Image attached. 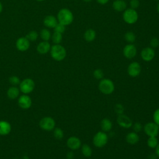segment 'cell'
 Returning <instances> with one entry per match:
<instances>
[{
	"instance_id": "1",
	"label": "cell",
	"mask_w": 159,
	"mask_h": 159,
	"mask_svg": "<svg viewBox=\"0 0 159 159\" xmlns=\"http://www.w3.org/2000/svg\"><path fill=\"white\" fill-rule=\"evenodd\" d=\"M58 22L65 26L70 25L73 20V15L72 12L67 9H61L57 14Z\"/></svg>"
},
{
	"instance_id": "2",
	"label": "cell",
	"mask_w": 159,
	"mask_h": 159,
	"mask_svg": "<svg viewBox=\"0 0 159 159\" xmlns=\"http://www.w3.org/2000/svg\"><path fill=\"white\" fill-rule=\"evenodd\" d=\"M50 52L52 58L58 61L64 60L66 55V49L60 44H55L52 46Z\"/></svg>"
},
{
	"instance_id": "3",
	"label": "cell",
	"mask_w": 159,
	"mask_h": 159,
	"mask_svg": "<svg viewBox=\"0 0 159 159\" xmlns=\"http://www.w3.org/2000/svg\"><path fill=\"white\" fill-rule=\"evenodd\" d=\"M99 89L104 94H111L114 91V84L112 80L107 78H102L99 83Z\"/></svg>"
},
{
	"instance_id": "4",
	"label": "cell",
	"mask_w": 159,
	"mask_h": 159,
	"mask_svg": "<svg viewBox=\"0 0 159 159\" xmlns=\"http://www.w3.org/2000/svg\"><path fill=\"white\" fill-rule=\"evenodd\" d=\"M108 141V136L105 132L99 131L93 137V143L98 148L104 147Z\"/></svg>"
},
{
	"instance_id": "5",
	"label": "cell",
	"mask_w": 159,
	"mask_h": 159,
	"mask_svg": "<svg viewBox=\"0 0 159 159\" xmlns=\"http://www.w3.org/2000/svg\"><path fill=\"white\" fill-rule=\"evenodd\" d=\"M35 88V83L30 78H25L20 81L19 84V89L24 94L32 93Z\"/></svg>"
},
{
	"instance_id": "6",
	"label": "cell",
	"mask_w": 159,
	"mask_h": 159,
	"mask_svg": "<svg viewBox=\"0 0 159 159\" xmlns=\"http://www.w3.org/2000/svg\"><path fill=\"white\" fill-rule=\"evenodd\" d=\"M123 19L127 24H134L138 19V13L134 9H127L123 13Z\"/></svg>"
},
{
	"instance_id": "7",
	"label": "cell",
	"mask_w": 159,
	"mask_h": 159,
	"mask_svg": "<svg viewBox=\"0 0 159 159\" xmlns=\"http://www.w3.org/2000/svg\"><path fill=\"white\" fill-rule=\"evenodd\" d=\"M143 131L148 137H157L159 133V125L154 122H149L143 126Z\"/></svg>"
},
{
	"instance_id": "8",
	"label": "cell",
	"mask_w": 159,
	"mask_h": 159,
	"mask_svg": "<svg viewBox=\"0 0 159 159\" xmlns=\"http://www.w3.org/2000/svg\"><path fill=\"white\" fill-rule=\"evenodd\" d=\"M41 129L46 131H51L55 129V121L51 117H44L39 122Z\"/></svg>"
},
{
	"instance_id": "9",
	"label": "cell",
	"mask_w": 159,
	"mask_h": 159,
	"mask_svg": "<svg viewBox=\"0 0 159 159\" xmlns=\"http://www.w3.org/2000/svg\"><path fill=\"white\" fill-rule=\"evenodd\" d=\"M140 72H141V66L138 62L137 61L132 62L128 66L127 73L132 78L137 77L140 74Z\"/></svg>"
},
{
	"instance_id": "10",
	"label": "cell",
	"mask_w": 159,
	"mask_h": 159,
	"mask_svg": "<svg viewBox=\"0 0 159 159\" xmlns=\"http://www.w3.org/2000/svg\"><path fill=\"white\" fill-rule=\"evenodd\" d=\"M30 41L25 37H21L17 39L16 47L19 51L25 52L30 48Z\"/></svg>"
},
{
	"instance_id": "11",
	"label": "cell",
	"mask_w": 159,
	"mask_h": 159,
	"mask_svg": "<svg viewBox=\"0 0 159 159\" xmlns=\"http://www.w3.org/2000/svg\"><path fill=\"white\" fill-rule=\"evenodd\" d=\"M117 124L124 129H129L132 125V120L127 116L121 114H119L117 117Z\"/></svg>"
},
{
	"instance_id": "12",
	"label": "cell",
	"mask_w": 159,
	"mask_h": 159,
	"mask_svg": "<svg viewBox=\"0 0 159 159\" xmlns=\"http://www.w3.org/2000/svg\"><path fill=\"white\" fill-rule=\"evenodd\" d=\"M155 50L152 47H145L144 48L140 53L141 57L143 60L145 61H150L153 59L155 57Z\"/></svg>"
},
{
	"instance_id": "13",
	"label": "cell",
	"mask_w": 159,
	"mask_h": 159,
	"mask_svg": "<svg viewBox=\"0 0 159 159\" xmlns=\"http://www.w3.org/2000/svg\"><path fill=\"white\" fill-rule=\"evenodd\" d=\"M66 145L70 149L75 150L81 147V142L80 139L77 137L71 136L66 141Z\"/></svg>"
},
{
	"instance_id": "14",
	"label": "cell",
	"mask_w": 159,
	"mask_h": 159,
	"mask_svg": "<svg viewBox=\"0 0 159 159\" xmlns=\"http://www.w3.org/2000/svg\"><path fill=\"white\" fill-rule=\"evenodd\" d=\"M123 54L127 58H133L137 54V48L133 44L126 45L123 49Z\"/></svg>"
},
{
	"instance_id": "15",
	"label": "cell",
	"mask_w": 159,
	"mask_h": 159,
	"mask_svg": "<svg viewBox=\"0 0 159 159\" xmlns=\"http://www.w3.org/2000/svg\"><path fill=\"white\" fill-rule=\"evenodd\" d=\"M18 104L20 107L24 109H27L30 107L32 105V99L27 94L20 96L18 99Z\"/></svg>"
},
{
	"instance_id": "16",
	"label": "cell",
	"mask_w": 159,
	"mask_h": 159,
	"mask_svg": "<svg viewBox=\"0 0 159 159\" xmlns=\"http://www.w3.org/2000/svg\"><path fill=\"white\" fill-rule=\"evenodd\" d=\"M51 45L48 41H42L37 46V51L39 53L44 55L50 52Z\"/></svg>"
},
{
	"instance_id": "17",
	"label": "cell",
	"mask_w": 159,
	"mask_h": 159,
	"mask_svg": "<svg viewBox=\"0 0 159 159\" xmlns=\"http://www.w3.org/2000/svg\"><path fill=\"white\" fill-rule=\"evenodd\" d=\"M57 18H56L53 15H48L43 20V25L48 28H54L56 25L58 24Z\"/></svg>"
},
{
	"instance_id": "18",
	"label": "cell",
	"mask_w": 159,
	"mask_h": 159,
	"mask_svg": "<svg viewBox=\"0 0 159 159\" xmlns=\"http://www.w3.org/2000/svg\"><path fill=\"white\" fill-rule=\"evenodd\" d=\"M11 131V124L6 120H0V135H6Z\"/></svg>"
},
{
	"instance_id": "19",
	"label": "cell",
	"mask_w": 159,
	"mask_h": 159,
	"mask_svg": "<svg viewBox=\"0 0 159 159\" xmlns=\"http://www.w3.org/2000/svg\"><path fill=\"white\" fill-rule=\"evenodd\" d=\"M126 142L131 145L136 144L139 141V136L137 133L135 132H131L127 134L125 136Z\"/></svg>"
},
{
	"instance_id": "20",
	"label": "cell",
	"mask_w": 159,
	"mask_h": 159,
	"mask_svg": "<svg viewBox=\"0 0 159 159\" xmlns=\"http://www.w3.org/2000/svg\"><path fill=\"white\" fill-rule=\"evenodd\" d=\"M127 4L124 0H115L112 3L113 9L118 12H122L126 9Z\"/></svg>"
},
{
	"instance_id": "21",
	"label": "cell",
	"mask_w": 159,
	"mask_h": 159,
	"mask_svg": "<svg viewBox=\"0 0 159 159\" xmlns=\"http://www.w3.org/2000/svg\"><path fill=\"white\" fill-rule=\"evenodd\" d=\"M100 127L103 132H109L112 127V122L107 118H104L100 122Z\"/></svg>"
},
{
	"instance_id": "22",
	"label": "cell",
	"mask_w": 159,
	"mask_h": 159,
	"mask_svg": "<svg viewBox=\"0 0 159 159\" xmlns=\"http://www.w3.org/2000/svg\"><path fill=\"white\" fill-rule=\"evenodd\" d=\"M19 93L20 89L18 88L13 86L8 89L7 91V95L9 99H16L19 96Z\"/></svg>"
},
{
	"instance_id": "23",
	"label": "cell",
	"mask_w": 159,
	"mask_h": 159,
	"mask_svg": "<svg viewBox=\"0 0 159 159\" xmlns=\"http://www.w3.org/2000/svg\"><path fill=\"white\" fill-rule=\"evenodd\" d=\"M96 36V32L92 29H89L86 30L84 34V38L87 42L93 41L95 39Z\"/></svg>"
},
{
	"instance_id": "24",
	"label": "cell",
	"mask_w": 159,
	"mask_h": 159,
	"mask_svg": "<svg viewBox=\"0 0 159 159\" xmlns=\"http://www.w3.org/2000/svg\"><path fill=\"white\" fill-rule=\"evenodd\" d=\"M40 36L43 41H48L52 37L50 31L48 29H43L41 30Z\"/></svg>"
},
{
	"instance_id": "25",
	"label": "cell",
	"mask_w": 159,
	"mask_h": 159,
	"mask_svg": "<svg viewBox=\"0 0 159 159\" xmlns=\"http://www.w3.org/2000/svg\"><path fill=\"white\" fill-rule=\"evenodd\" d=\"M81 153L85 157H90L93 151L91 147L88 144H83L81 146Z\"/></svg>"
},
{
	"instance_id": "26",
	"label": "cell",
	"mask_w": 159,
	"mask_h": 159,
	"mask_svg": "<svg viewBox=\"0 0 159 159\" xmlns=\"http://www.w3.org/2000/svg\"><path fill=\"white\" fill-rule=\"evenodd\" d=\"M147 143L149 148H155L158 143V139L156 137H149L147 140Z\"/></svg>"
},
{
	"instance_id": "27",
	"label": "cell",
	"mask_w": 159,
	"mask_h": 159,
	"mask_svg": "<svg viewBox=\"0 0 159 159\" xmlns=\"http://www.w3.org/2000/svg\"><path fill=\"white\" fill-rule=\"evenodd\" d=\"M62 38H63L62 34H60L57 32H54V33L52 35V37H51L52 42L55 44H60L62 41Z\"/></svg>"
},
{
	"instance_id": "28",
	"label": "cell",
	"mask_w": 159,
	"mask_h": 159,
	"mask_svg": "<svg viewBox=\"0 0 159 159\" xmlns=\"http://www.w3.org/2000/svg\"><path fill=\"white\" fill-rule=\"evenodd\" d=\"M25 37L30 41V42H34L36 41L39 37V34L35 30H31L27 33Z\"/></svg>"
},
{
	"instance_id": "29",
	"label": "cell",
	"mask_w": 159,
	"mask_h": 159,
	"mask_svg": "<svg viewBox=\"0 0 159 159\" xmlns=\"http://www.w3.org/2000/svg\"><path fill=\"white\" fill-rule=\"evenodd\" d=\"M124 38L125 40L129 43H133L135 41V35L132 32H127L124 35Z\"/></svg>"
},
{
	"instance_id": "30",
	"label": "cell",
	"mask_w": 159,
	"mask_h": 159,
	"mask_svg": "<svg viewBox=\"0 0 159 159\" xmlns=\"http://www.w3.org/2000/svg\"><path fill=\"white\" fill-rule=\"evenodd\" d=\"M53 135H54L55 138L58 140H60V139H63V137L64 136V133H63V130L58 127L55 128L54 130H53Z\"/></svg>"
},
{
	"instance_id": "31",
	"label": "cell",
	"mask_w": 159,
	"mask_h": 159,
	"mask_svg": "<svg viewBox=\"0 0 159 159\" xmlns=\"http://www.w3.org/2000/svg\"><path fill=\"white\" fill-rule=\"evenodd\" d=\"M93 76L97 80H101L103 78L104 73H103V71H102V70L96 69L93 72Z\"/></svg>"
},
{
	"instance_id": "32",
	"label": "cell",
	"mask_w": 159,
	"mask_h": 159,
	"mask_svg": "<svg viewBox=\"0 0 159 159\" xmlns=\"http://www.w3.org/2000/svg\"><path fill=\"white\" fill-rule=\"evenodd\" d=\"M53 29H54V32L63 34L65 31V25L58 22V24L56 25V26Z\"/></svg>"
},
{
	"instance_id": "33",
	"label": "cell",
	"mask_w": 159,
	"mask_h": 159,
	"mask_svg": "<svg viewBox=\"0 0 159 159\" xmlns=\"http://www.w3.org/2000/svg\"><path fill=\"white\" fill-rule=\"evenodd\" d=\"M9 83L11 84L14 85V86L19 84L20 83V79L17 76H11L9 78Z\"/></svg>"
},
{
	"instance_id": "34",
	"label": "cell",
	"mask_w": 159,
	"mask_h": 159,
	"mask_svg": "<svg viewBox=\"0 0 159 159\" xmlns=\"http://www.w3.org/2000/svg\"><path fill=\"white\" fill-rule=\"evenodd\" d=\"M114 111L117 114H118V115L123 114V112L124 111V106L121 104H117L115 105Z\"/></svg>"
},
{
	"instance_id": "35",
	"label": "cell",
	"mask_w": 159,
	"mask_h": 159,
	"mask_svg": "<svg viewBox=\"0 0 159 159\" xmlns=\"http://www.w3.org/2000/svg\"><path fill=\"white\" fill-rule=\"evenodd\" d=\"M153 122L159 125V108L154 111L153 114Z\"/></svg>"
},
{
	"instance_id": "36",
	"label": "cell",
	"mask_w": 159,
	"mask_h": 159,
	"mask_svg": "<svg viewBox=\"0 0 159 159\" xmlns=\"http://www.w3.org/2000/svg\"><path fill=\"white\" fill-rule=\"evenodd\" d=\"M142 125L140 123V122H135L134 125H133V129L134 131L136 133L140 132L141 131V130L142 129Z\"/></svg>"
},
{
	"instance_id": "37",
	"label": "cell",
	"mask_w": 159,
	"mask_h": 159,
	"mask_svg": "<svg viewBox=\"0 0 159 159\" xmlns=\"http://www.w3.org/2000/svg\"><path fill=\"white\" fill-rule=\"evenodd\" d=\"M150 45L152 48H156L159 45V40L157 38H153L150 42Z\"/></svg>"
},
{
	"instance_id": "38",
	"label": "cell",
	"mask_w": 159,
	"mask_h": 159,
	"mask_svg": "<svg viewBox=\"0 0 159 159\" xmlns=\"http://www.w3.org/2000/svg\"><path fill=\"white\" fill-rule=\"evenodd\" d=\"M140 2L139 0H130V8L135 9L136 8H137L139 6Z\"/></svg>"
},
{
	"instance_id": "39",
	"label": "cell",
	"mask_w": 159,
	"mask_h": 159,
	"mask_svg": "<svg viewBox=\"0 0 159 159\" xmlns=\"http://www.w3.org/2000/svg\"><path fill=\"white\" fill-rule=\"evenodd\" d=\"M155 155L157 157L159 158V143H158L157 147L155 148Z\"/></svg>"
},
{
	"instance_id": "40",
	"label": "cell",
	"mask_w": 159,
	"mask_h": 159,
	"mask_svg": "<svg viewBox=\"0 0 159 159\" xmlns=\"http://www.w3.org/2000/svg\"><path fill=\"white\" fill-rule=\"evenodd\" d=\"M98 1V3L102 4V5H104V4H106L107 2H108L109 0H96Z\"/></svg>"
},
{
	"instance_id": "41",
	"label": "cell",
	"mask_w": 159,
	"mask_h": 159,
	"mask_svg": "<svg viewBox=\"0 0 159 159\" xmlns=\"http://www.w3.org/2000/svg\"><path fill=\"white\" fill-rule=\"evenodd\" d=\"M73 153L72 152H70L67 153V157H68V159H71L73 158Z\"/></svg>"
},
{
	"instance_id": "42",
	"label": "cell",
	"mask_w": 159,
	"mask_h": 159,
	"mask_svg": "<svg viewBox=\"0 0 159 159\" xmlns=\"http://www.w3.org/2000/svg\"><path fill=\"white\" fill-rule=\"evenodd\" d=\"M2 9H3V6L2 2L0 1V13L2 11Z\"/></svg>"
},
{
	"instance_id": "43",
	"label": "cell",
	"mask_w": 159,
	"mask_h": 159,
	"mask_svg": "<svg viewBox=\"0 0 159 159\" xmlns=\"http://www.w3.org/2000/svg\"><path fill=\"white\" fill-rule=\"evenodd\" d=\"M157 11H158V12L159 13V3H158V5H157Z\"/></svg>"
},
{
	"instance_id": "44",
	"label": "cell",
	"mask_w": 159,
	"mask_h": 159,
	"mask_svg": "<svg viewBox=\"0 0 159 159\" xmlns=\"http://www.w3.org/2000/svg\"><path fill=\"white\" fill-rule=\"evenodd\" d=\"M83 1H84V2H88L91 1V0H83Z\"/></svg>"
},
{
	"instance_id": "45",
	"label": "cell",
	"mask_w": 159,
	"mask_h": 159,
	"mask_svg": "<svg viewBox=\"0 0 159 159\" xmlns=\"http://www.w3.org/2000/svg\"><path fill=\"white\" fill-rule=\"evenodd\" d=\"M37 1H38V2H42V1H45V0H36Z\"/></svg>"
},
{
	"instance_id": "46",
	"label": "cell",
	"mask_w": 159,
	"mask_h": 159,
	"mask_svg": "<svg viewBox=\"0 0 159 159\" xmlns=\"http://www.w3.org/2000/svg\"><path fill=\"white\" fill-rule=\"evenodd\" d=\"M155 1H159V0H155Z\"/></svg>"
},
{
	"instance_id": "47",
	"label": "cell",
	"mask_w": 159,
	"mask_h": 159,
	"mask_svg": "<svg viewBox=\"0 0 159 159\" xmlns=\"http://www.w3.org/2000/svg\"><path fill=\"white\" fill-rule=\"evenodd\" d=\"M158 134H159V133H158Z\"/></svg>"
}]
</instances>
